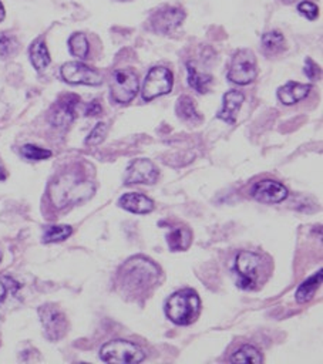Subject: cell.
I'll return each instance as SVG.
<instances>
[{
  "label": "cell",
  "mask_w": 323,
  "mask_h": 364,
  "mask_svg": "<svg viewBox=\"0 0 323 364\" xmlns=\"http://www.w3.org/2000/svg\"><path fill=\"white\" fill-rule=\"evenodd\" d=\"M188 69V83L195 91L205 94L210 91V87L213 84V75L204 74L197 70V67L193 63L187 64Z\"/></svg>",
  "instance_id": "obj_21"
},
{
  "label": "cell",
  "mask_w": 323,
  "mask_h": 364,
  "mask_svg": "<svg viewBox=\"0 0 323 364\" xmlns=\"http://www.w3.org/2000/svg\"><path fill=\"white\" fill-rule=\"evenodd\" d=\"M305 73H307V75H308V77L311 80H315L318 77V75H319V73H320V69H319V66L316 63L312 62V59H307Z\"/></svg>",
  "instance_id": "obj_32"
},
{
  "label": "cell",
  "mask_w": 323,
  "mask_h": 364,
  "mask_svg": "<svg viewBox=\"0 0 323 364\" xmlns=\"http://www.w3.org/2000/svg\"><path fill=\"white\" fill-rule=\"evenodd\" d=\"M322 276H323L322 269H319L316 274H313L309 279H307L298 287L296 295H295L298 303H307L315 296L316 291L322 284Z\"/></svg>",
  "instance_id": "obj_20"
},
{
  "label": "cell",
  "mask_w": 323,
  "mask_h": 364,
  "mask_svg": "<svg viewBox=\"0 0 323 364\" xmlns=\"http://www.w3.org/2000/svg\"><path fill=\"white\" fill-rule=\"evenodd\" d=\"M176 111L178 114V117L185 123L200 124L202 121V116L197 110L195 101L191 97H188V95H182V97L178 99Z\"/></svg>",
  "instance_id": "obj_18"
},
{
  "label": "cell",
  "mask_w": 323,
  "mask_h": 364,
  "mask_svg": "<svg viewBox=\"0 0 323 364\" xmlns=\"http://www.w3.org/2000/svg\"><path fill=\"white\" fill-rule=\"evenodd\" d=\"M62 77L70 84H84V86H99L103 82L101 74L83 63L70 62L66 63L62 70Z\"/></svg>",
  "instance_id": "obj_10"
},
{
  "label": "cell",
  "mask_w": 323,
  "mask_h": 364,
  "mask_svg": "<svg viewBox=\"0 0 323 364\" xmlns=\"http://www.w3.org/2000/svg\"><path fill=\"white\" fill-rule=\"evenodd\" d=\"M137 74L130 69H119L112 73L110 82L111 99L119 104H128L139 93Z\"/></svg>",
  "instance_id": "obj_6"
},
{
  "label": "cell",
  "mask_w": 323,
  "mask_h": 364,
  "mask_svg": "<svg viewBox=\"0 0 323 364\" xmlns=\"http://www.w3.org/2000/svg\"><path fill=\"white\" fill-rule=\"evenodd\" d=\"M80 103V99L77 95L70 94L64 95L59 101L56 103V106L51 108L49 121L51 125L64 128L70 125L75 117V108H77V104Z\"/></svg>",
  "instance_id": "obj_13"
},
{
  "label": "cell",
  "mask_w": 323,
  "mask_h": 364,
  "mask_svg": "<svg viewBox=\"0 0 323 364\" xmlns=\"http://www.w3.org/2000/svg\"><path fill=\"white\" fill-rule=\"evenodd\" d=\"M251 195L262 204H279L288 198V189L278 181L263 180L252 186Z\"/></svg>",
  "instance_id": "obj_12"
},
{
  "label": "cell",
  "mask_w": 323,
  "mask_h": 364,
  "mask_svg": "<svg viewBox=\"0 0 323 364\" xmlns=\"http://www.w3.org/2000/svg\"><path fill=\"white\" fill-rule=\"evenodd\" d=\"M94 184L86 180L79 172H64L57 177L49 186V198L51 204L63 209L88 199L94 194Z\"/></svg>",
  "instance_id": "obj_2"
},
{
  "label": "cell",
  "mask_w": 323,
  "mask_h": 364,
  "mask_svg": "<svg viewBox=\"0 0 323 364\" xmlns=\"http://www.w3.org/2000/svg\"><path fill=\"white\" fill-rule=\"evenodd\" d=\"M17 47L19 45L14 37L9 34L0 36V57H2V59H8V57L14 54L17 51Z\"/></svg>",
  "instance_id": "obj_28"
},
{
  "label": "cell",
  "mask_w": 323,
  "mask_h": 364,
  "mask_svg": "<svg viewBox=\"0 0 323 364\" xmlns=\"http://www.w3.org/2000/svg\"><path fill=\"white\" fill-rule=\"evenodd\" d=\"M119 205L123 209L128 210V213L139 214V215H145V214H149L154 210V202L151 201L148 197L139 194V193L124 194L120 198Z\"/></svg>",
  "instance_id": "obj_16"
},
{
  "label": "cell",
  "mask_w": 323,
  "mask_h": 364,
  "mask_svg": "<svg viewBox=\"0 0 323 364\" xmlns=\"http://www.w3.org/2000/svg\"><path fill=\"white\" fill-rule=\"evenodd\" d=\"M282 2L283 3H292V2H295V0H282Z\"/></svg>",
  "instance_id": "obj_36"
},
{
  "label": "cell",
  "mask_w": 323,
  "mask_h": 364,
  "mask_svg": "<svg viewBox=\"0 0 323 364\" xmlns=\"http://www.w3.org/2000/svg\"><path fill=\"white\" fill-rule=\"evenodd\" d=\"M0 259H2V255H0Z\"/></svg>",
  "instance_id": "obj_37"
},
{
  "label": "cell",
  "mask_w": 323,
  "mask_h": 364,
  "mask_svg": "<svg viewBox=\"0 0 323 364\" xmlns=\"http://www.w3.org/2000/svg\"><path fill=\"white\" fill-rule=\"evenodd\" d=\"M298 12L302 16H305L307 19H309V21H315L319 14V8L315 3L309 2V0H305V2H302L298 5Z\"/></svg>",
  "instance_id": "obj_30"
},
{
  "label": "cell",
  "mask_w": 323,
  "mask_h": 364,
  "mask_svg": "<svg viewBox=\"0 0 323 364\" xmlns=\"http://www.w3.org/2000/svg\"><path fill=\"white\" fill-rule=\"evenodd\" d=\"M22 156L30 161H43L51 157V151L40 148L37 145L27 144L22 148Z\"/></svg>",
  "instance_id": "obj_27"
},
{
  "label": "cell",
  "mask_w": 323,
  "mask_h": 364,
  "mask_svg": "<svg viewBox=\"0 0 323 364\" xmlns=\"http://www.w3.org/2000/svg\"><path fill=\"white\" fill-rule=\"evenodd\" d=\"M30 62H32L33 67L37 71L45 70L50 64V54H49L46 43L42 39L36 40L32 45V47H30Z\"/></svg>",
  "instance_id": "obj_22"
},
{
  "label": "cell",
  "mask_w": 323,
  "mask_h": 364,
  "mask_svg": "<svg viewBox=\"0 0 323 364\" xmlns=\"http://www.w3.org/2000/svg\"><path fill=\"white\" fill-rule=\"evenodd\" d=\"M106 136H107V125L104 123H99L88 134L86 144L87 145H99L104 141Z\"/></svg>",
  "instance_id": "obj_29"
},
{
  "label": "cell",
  "mask_w": 323,
  "mask_h": 364,
  "mask_svg": "<svg viewBox=\"0 0 323 364\" xmlns=\"http://www.w3.org/2000/svg\"><path fill=\"white\" fill-rule=\"evenodd\" d=\"M237 284L243 291H254L262 283L265 267L262 258L250 251H242L235 258Z\"/></svg>",
  "instance_id": "obj_4"
},
{
  "label": "cell",
  "mask_w": 323,
  "mask_h": 364,
  "mask_svg": "<svg viewBox=\"0 0 323 364\" xmlns=\"http://www.w3.org/2000/svg\"><path fill=\"white\" fill-rule=\"evenodd\" d=\"M5 178H6V172H5L3 167H2V164H0V181H3Z\"/></svg>",
  "instance_id": "obj_34"
},
{
  "label": "cell",
  "mask_w": 323,
  "mask_h": 364,
  "mask_svg": "<svg viewBox=\"0 0 323 364\" xmlns=\"http://www.w3.org/2000/svg\"><path fill=\"white\" fill-rule=\"evenodd\" d=\"M232 363H254V364H259L263 361V357L261 354V352L251 346V344H243V346L234 353V356L231 357Z\"/></svg>",
  "instance_id": "obj_24"
},
{
  "label": "cell",
  "mask_w": 323,
  "mask_h": 364,
  "mask_svg": "<svg viewBox=\"0 0 323 364\" xmlns=\"http://www.w3.org/2000/svg\"><path fill=\"white\" fill-rule=\"evenodd\" d=\"M100 112H101V106L97 101H93L88 104L86 110V116H99Z\"/></svg>",
  "instance_id": "obj_33"
},
{
  "label": "cell",
  "mask_w": 323,
  "mask_h": 364,
  "mask_svg": "<svg viewBox=\"0 0 323 364\" xmlns=\"http://www.w3.org/2000/svg\"><path fill=\"white\" fill-rule=\"evenodd\" d=\"M245 101V95L241 91L231 90L226 91L224 94L222 99V108L218 112V119L228 123V124H235L238 112Z\"/></svg>",
  "instance_id": "obj_15"
},
{
  "label": "cell",
  "mask_w": 323,
  "mask_h": 364,
  "mask_svg": "<svg viewBox=\"0 0 323 364\" xmlns=\"http://www.w3.org/2000/svg\"><path fill=\"white\" fill-rule=\"evenodd\" d=\"M100 359L106 363L137 364L144 361L145 353L137 344L128 340H112L100 349Z\"/></svg>",
  "instance_id": "obj_5"
},
{
  "label": "cell",
  "mask_w": 323,
  "mask_h": 364,
  "mask_svg": "<svg viewBox=\"0 0 323 364\" xmlns=\"http://www.w3.org/2000/svg\"><path fill=\"white\" fill-rule=\"evenodd\" d=\"M312 90L311 84H302V83H288L278 88V99L285 106H294L303 99H307Z\"/></svg>",
  "instance_id": "obj_17"
},
{
  "label": "cell",
  "mask_w": 323,
  "mask_h": 364,
  "mask_svg": "<svg viewBox=\"0 0 323 364\" xmlns=\"http://www.w3.org/2000/svg\"><path fill=\"white\" fill-rule=\"evenodd\" d=\"M160 267L144 256L128 259L119 272V284L124 293L139 296L158 283Z\"/></svg>",
  "instance_id": "obj_1"
},
{
  "label": "cell",
  "mask_w": 323,
  "mask_h": 364,
  "mask_svg": "<svg viewBox=\"0 0 323 364\" xmlns=\"http://www.w3.org/2000/svg\"><path fill=\"white\" fill-rule=\"evenodd\" d=\"M3 17H5V9H3V5L0 3V22L3 21Z\"/></svg>",
  "instance_id": "obj_35"
},
{
  "label": "cell",
  "mask_w": 323,
  "mask_h": 364,
  "mask_svg": "<svg viewBox=\"0 0 323 364\" xmlns=\"http://www.w3.org/2000/svg\"><path fill=\"white\" fill-rule=\"evenodd\" d=\"M69 49L73 56L79 57V59H86L90 50L86 36L82 33H74L69 40Z\"/></svg>",
  "instance_id": "obj_26"
},
{
  "label": "cell",
  "mask_w": 323,
  "mask_h": 364,
  "mask_svg": "<svg viewBox=\"0 0 323 364\" xmlns=\"http://www.w3.org/2000/svg\"><path fill=\"white\" fill-rule=\"evenodd\" d=\"M201 312V300L195 291L184 289L173 296L165 303V315L167 317L178 324L188 326L197 320Z\"/></svg>",
  "instance_id": "obj_3"
},
{
  "label": "cell",
  "mask_w": 323,
  "mask_h": 364,
  "mask_svg": "<svg viewBox=\"0 0 323 364\" xmlns=\"http://www.w3.org/2000/svg\"><path fill=\"white\" fill-rule=\"evenodd\" d=\"M173 73L165 67H153L147 75L143 84V99L145 101H151L161 95L168 94L173 90Z\"/></svg>",
  "instance_id": "obj_8"
},
{
  "label": "cell",
  "mask_w": 323,
  "mask_h": 364,
  "mask_svg": "<svg viewBox=\"0 0 323 364\" xmlns=\"http://www.w3.org/2000/svg\"><path fill=\"white\" fill-rule=\"evenodd\" d=\"M185 13L182 9L176 6H165L157 10L153 16H151V27L154 32L161 34H169L173 33L181 23L184 22Z\"/></svg>",
  "instance_id": "obj_11"
},
{
  "label": "cell",
  "mask_w": 323,
  "mask_h": 364,
  "mask_svg": "<svg viewBox=\"0 0 323 364\" xmlns=\"http://www.w3.org/2000/svg\"><path fill=\"white\" fill-rule=\"evenodd\" d=\"M158 178V169L149 160L140 158L132 161L127 168L125 184H154Z\"/></svg>",
  "instance_id": "obj_14"
},
{
  "label": "cell",
  "mask_w": 323,
  "mask_h": 364,
  "mask_svg": "<svg viewBox=\"0 0 323 364\" xmlns=\"http://www.w3.org/2000/svg\"><path fill=\"white\" fill-rule=\"evenodd\" d=\"M262 46L265 53L270 56L279 54L285 50V37L278 30L268 32L262 36Z\"/></svg>",
  "instance_id": "obj_23"
},
{
  "label": "cell",
  "mask_w": 323,
  "mask_h": 364,
  "mask_svg": "<svg viewBox=\"0 0 323 364\" xmlns=\"http://www.w3.org/2000/svg\"><path fill=\"white\" fill-rule=\"evenodd\" d=\"M73 234V229L69 225H53L46 228L43 234V242L54 243V242H63Z\"/></svg>",
  "instance_id": "obj_25"
},
{
  "label": "cell",
  "mask_w": 323,
  "mask_h": 364,
  "mask_svg": "<svg viewBox=\"0 0 323 364\" xmlns=\"http://www.w3.org/2000/svg\"><path fill=\"white\" fill-rule=\"evenodd\" d=\"M0 283H2V289H3L2 296H0V303H2L6 298L13 296L17 292L19 284L14 280L9 279V278H3L2 280H0Z\"/></svg>",
  "instance_id": "obj_31"
},
{
  "label": "cell",
  "mask_w": 323,
  "mask_h": 364,
  "mask_svg": "<svg viewBox=\"0 0 323 364\" xmlns=\"http://www.w3.org/2000/svg\"><path fill=\"white\" fill-rule=\"evenodd\" d=\"M40 321L43 324L45 335L49 340H60L67 332L66 316L51 304H45L39 309Z\"/></svg>",
  "instance_id": "obj_9"
},
{
  "label": "cell",
  "mask_w": 323,
  "mask_h": 364,
  "mask_svg": "<svg viewBox=\"0 0 323 364\" xmlns=\"http://www.w3.org/2000/svg\"><path fill=\"white\" fill-rule=\"evenodd\" d=\"M258 75L256 59L251 50H239L234 54L230 71H228V80L238 86H246L252 83Z\"/></svg>",
  "instance_id": "obj_7"
},
{
  "label": "cell",
  "mask_w": 323,
  "mask_h": 364,
  "mask_svg": "<svg viewBox=\"0 0 323 364\" xmlns=\"http://www.w3.org/2000/svg\"><path fill=\"white\" fill-rule=\"evenodd\" d=\"M167 242H168L171 251H174V252L187 251V249L191 246L193 234L187 228H176L174 231H171L167 235Z\"/></svg>",
  "instance_id": "obj_19"
}]
</instances>
